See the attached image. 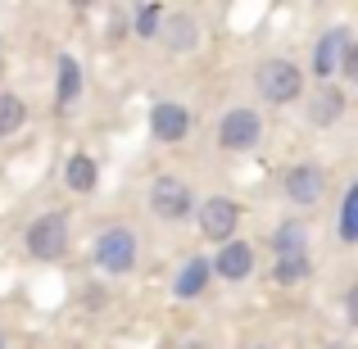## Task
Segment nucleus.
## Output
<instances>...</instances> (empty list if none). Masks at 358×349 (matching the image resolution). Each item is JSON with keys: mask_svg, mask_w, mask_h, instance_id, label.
Returning a JSON list of instances; mask_svg holds the SVG:
<instances>
[{"mask_svg": "<svg viewBox=\"0 0 358 349\" xmlns=\"http://www.w3.org/2000/svg\"><path fill=\"white\" fill-rule=\"evenodd\" d=\"M23 245H27V254L41 259V263L64 259V254H69V213L64 209H45L41 218H32L27 232H23Z\"/></svg>", "mask_w": 358, "mask_h": 349, "instance_id": "f257e3e1", "label": "nucleus"}, {"mask_svg": "<svg viewBox=\"0 0 358 349\" xmlns=\"http://www.w3.org/2000/svg\"><path fill=\"white\" fill-rule=\"evenodd\" d=\"M96 268L105 272V277H127L131 268H136V259H141V241H136V232L131 227H105L96 236Z\"/></svg>", "mask_w": 358, "mask_h": 349, "instance_id": "f03ea898", "label": "nucleus"}, {"mask_svg": "<svg viewBox=\"0 0 358 349\" xmlns=\"http://www.w3.org/2000/svg\"><path fill=\"white\" fill-rule=\"evenodd\" d=\"M259 96L268 105H295L304 96V69L295 59H268L259 64Z\"/></svg>", "mask_w": 358, "mask_h": 349, "instance_id": "7ed1b4c3", "label": "nucleus"}, {"mask_svg": "<svg viewBox=\"0 0 358 349\" xmlns=\"http://www.w3.org/2000/svg\"><path fill=\"white\" fill-rule=\"evenodd\" d=\"M150 213H155L159 222H186L195 213L191 186H186L177 173H159L155 186H150Z\"/></svg>", "mask_w": 358, "mask_h": 349, "instance_id": "20e7f679", "label": "nucleus"}, {"mask_svg": "<svg viewBox=\"0 0 358 349\" xmlns=\"http://www.w3.org/2000/svg\"><path fill=\"white\" fill-rule=\"evenodd\" d=\"M191 218L200 222L204 241L227 245V241H236V227H241V204L231 200V195H209V200H200V204H195V213H191Z\"/></svg>", "mask_w": 358, "mask_h": 349, "instance_id": "39448f33", "label": "nucleus"}, {"mask_svg": "<svg viewBox=\"0 0 358 349\" xmlns=\"http://www.w3.org/2000/svg\"><path fill=\"white\" fill-rule=\"evenodd\" d=\"M259 141H263V118H259V109L236 105V109H227V114L218 118V145L227 150V155H245V150H254Z\"/></svg>", "mask_w": 358, "mask_h": 349, "instance_id": "423d86ee", "label": "nucleus"}, {"mask_svg": "<svg viewBox=\"0 0 358 349\" xmlns=\"http://www.w3.org/2000/svg\"><path fill=\"white\" fill-rule=\"evenodd\" d=\"M281 195H286L290 204H317L327 195V173L317 164H290L286 173H281Z\"/></svg>", "mask_w": 358, "mask_h": 349, "instance_id": "0eeeda50", "label": "nucleus"}, {"mask_svg": "<svg viewBox=\"0 0 358 349\" xmlns=\"http://www.w3.org/2000/svg\"><path fill=\"white\" fill-rule=\"evenodd\" d=\"M186 131H191V109L177 105V100H155V109H150V136L159 145H177V141H186Z\"/></svg>", "mask_w": 358, "mask_h": 349, "instance_id": "6e6552de", "label": "nucleus"}, {"mask_svg": "<svg viewBox=\"0 0 358 349\" xmlns=\"http://www.w3.org/2000/svg\"><path fill=\"white\" fill-rule=\"evenodd\" d=\"M209 272H213V277H222V281H245V277L254 272V245H250V241H227V245H218V250H213Z\"/></svg>", "mask_w": 358, "mask_h": 349, "instance_id": "1a4fd4ad", "label": "nucleus"}, {"mask_svg": "<svg viewBox=\"0 0 358 349\" xmlns=\"http://www.w3.org/2000/svg\"><path fill=\"white\" fill-rule=\"evenodd\" d=\"M350 41H354V36H350V27H327V32L317 36V45H313V64H308V69H313V78H317V87L336 78L341 50H345Z\"/></svg>", "mask_w": 358, "mask_h": 349, "instance_id": "9d476101", "label": "nucleus"}, {"mask_svg": "<svg viewBox=\"0 0 358 349\" xmlns=\"http://www.w3.org/2000/svg\"><path fill=\"white\" fill-rule=\"evenodd\" d=\"M345 109H350V96H345L336 82H322V87L308 96V122H313V127H331V122H341Z\"/></svg>", "mask_w": 358, "mask_h": 349, "instance_id": "9b49d317", "label": "nucleus"}, {"mask_svg": "<svg viewBox=\"0 0 358 349\" xmlns=\"http://www.w3.org/2000/svg\"><path fill=\"white\" fill-rule=\"evenodd\" d=\"M159 36H164V45L173 55H186V50H195V41H200V23H195L186 9H177V14H164Z\"/></svg>", "mask_w": 358, "mask_h": 349, "instance_id": "f8f14e48", "label": "nucleus"}, {"mask_svg": "<svg viewBox=\"0 0 358 349\" xmlns=\"http://www.w3.org/2000/svg\"><path fill=\"white\" fill-rule=\"evenodd\" d=\"M55 69H59V73H55V105L69 114V109L82 100V64L73 59V55H59Z\"/></svg>", "mask_w": 358, "mask_h": 349, "instance_id": "ddd939ff", "label": "nucleus"}, {"mask_svg": "<svg viewBox=\"0 0 358 349\" xmlns=\"http://www.w3.org/2000/svg\"><path fill=\"white\" fill-rule=\"evenodd\" d=\"M272 254H277V259L308 254V227H304V218H281L277 227H272Z\"/></svg>", "mask_w": 358, "mask_h": 349, "instance_id": "4468645a", "label": "nucleus"}, {"mask_svg": "<svg viewBox=\"0 0 358 349\" xmlns=\"http://www.w3.org/2000/svg\"><path fill=\"white\" fill-rule=\"evenodd\" d=\"M209 281H213L209 259H191V263H186V268L173 277V295H177V299H200L204 290H209Z\"/></svg>", "mask_w": 358, "mask_h": 349, "instance_id": "2eb2a0df", "label": "nucleus"}, {"mask_svg": "<svg viewBox=\"0 0 358 349\" xmlns=\"http://www.w3.org/2000/svg\"><path fill=\"white\" fill-rule=\"evenodd\" d=\"M100 182V164L91 155H69V164H64V186L78 195H91Z\"/></svg>", "mask_w": 358, "mask_h": 349, "instance_id": "dca6fc26", "label": "nucleus"}, {"mask_svg": "<svg viewBox=\"0 0 358 349\" xmlns=\"http://www.w3.org/2000/svg\"><path fill=\"white\" fill-rule=\"evenodd\" d=\"M308 277H313V259H308V254L272 263V281H277V286H299V281H308Z\"/></svg>", "mask_w": 358, "mask_h": 349, "instance_id": "f3484780", "label": "nucleus"}, {"mask_svg": "<svg viewBox=\"0 0 358 349\" xmlns=\"http://www.w3.org/2000/svg\"><path fill=\"white\" fill-rule=\"evenodd\" d=\"M164 5H136L131 9V36H141V41H155L159 27H164Z\"/></svg>", "mask_w": 358, "mask_h": 349, "instance_id": "a211bd4d", "label": "nucleus"}, {"mask_svg": "<svg viewBox=\"0 0 358 349\" xmlns=\"http://www.w3.org/2000/svg\"><path fill=\"white\" fill-rule=\"evenodd\" d=\"M23 122H27L23 96H14V91H0V136H14V131H23Z\"/></svg>", "mask_w": 358, "mask_h": 349, "instance_id": "6ab92c4d", "label": "nucleus"}, {"mask_svg": "<svg viewBox=\"0 0 358 349\" xmlns=\"http://www.w3.org/2000/svg\"><path fill=\"white\" fill-rule=\"evenodd\" d=\"M341 241L345 245L358 241V186H345V200H341Z\"/></svg>", "mask_w": 358, "mask_h": 349, "instance_id": "aec40b11", "label": "nucleus"}, {"mask_svg": "<svg viewBox=\"0 0 358 349\" xmlns=\"http://www.w3.org/2000/svg\"><path fill=\"white\" fill-rule=\"evenodd\" d=\"M336 78H345V82H358V45H354V41L341 50V64H336Z\"/></svg>", "mask_w": 358, "mask_h": 349, "instance_id": "412c9836", "label": "nucleus"}, {"mask_svg": "<svg viewBox=\"0 0 358 349\" xmlns=\"http://www.w3.org/2000/svg\"><path fill=\"white\" fill-rule=\"evenodd\" d=\"M0 349H9V341H5V332H0Z\"/></svg>", "mask_w": 358, "mask_h": 349, "instance_id": "4be33fe9", "label": "nucleus"}]
</instances>
